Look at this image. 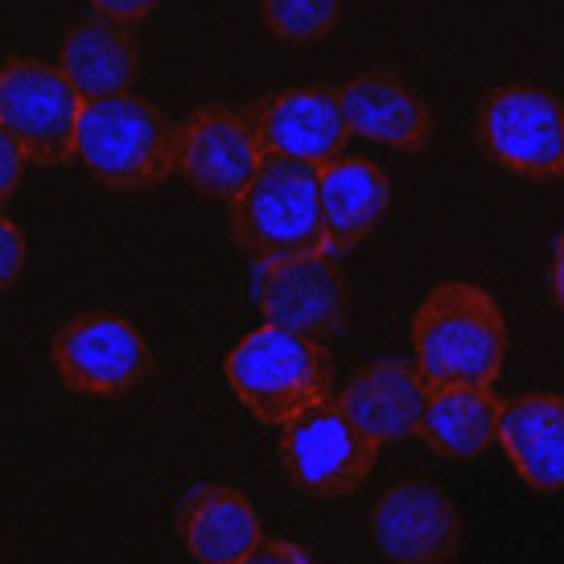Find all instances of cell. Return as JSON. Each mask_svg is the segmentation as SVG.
<instances>
[{
    "instance_id": "cell-2",
    "label": "cell",
    "mask_w": 564,
    "mask_h": 564,
    "mask_svg": "<svg viewBox=\"0 0 564 564\" xmlns=\"http://www.w3.org/2000/svg\"><path fill=\"white\" fill-rule=\"evenodd\" d=\"M75 158L111 189H144L177 170V124L137 95L83 99Z\"/></svg>"
},
{
    "instance_id": "cell-23",
    "label": "cell",
    "mask_w": 564,
    "mask_h": 564,
    "mask_svg": "<svg viewBox=\"0 0 564 564\" xmlns=\"http://www.w3.org/2000/svg\"><path fill=\"white\" fill-rule=\"evenodd\" d=\"M239 564H314V556L289 540H260Z\"/></svg>"
},
{
    "instance_id": "cell-19",
    "label": "cell",
    "mask_w": 564,
    "mask_h": 564,
    "mask_svg": "<svg viewBox=\"0 0 564 564\" xmlns=\"http://www.w3.org/2000/svg\"><path fill=\"white\" fill-rule=\"evenodd\" d=\"M502 404L490 388H433L416 437L441 457H478L499 441Z\"/></svg>"
},
{
    "instance_id": "cell-16",
    "label": "cell",
    "mask_w": 564,
    "mask_h": 564,
    "mask_svg": "<svg viewBox=\"0 0 564 564\" xmlns=\"http://www.w3.org/2000/svg\"><path fill=\"white\" fill-rule=\"evenodd\" d=\"M317 194H322L329 251H346L376 231V223L392 203V182L376 161L334 158L317 165Z\"/></svg>"
},
{
    "instance_id": "cell-15",
    "label": "cell",
    "mask_w": 564,
    "mask_h": 564,
    "mask_svg": "<svg viewBox=\"0 0 564 564\" xmlns=\"http://www.w3.org/2000/svg\"><path fill=\"white\" fill-rule=\"evenodd\" d=\"M58 66L83 99H104V95H124L137 83L141 50H137V37L128 33L124 21L87 13L66 33L63 50H58Z\"/></svg>"
},
{
    "instance_id": "cell-22",
    "label": "cell",
    "mask_w": 564,
    "mask_h": 564,
    "mask_svg": "<svg viewBox=\"0 0 564 564\" xmlns=\"http://www.w3.org/2000/svg\"><path fill=\"white\" fill-rule=\"evenodd\" d=\"M21 170H25V153H21V144L4 132L0 124V206L13 198V189L21 186Z\"/></svg>"
},
{
    "instance_id": "cell-9",
    "label": "cell",
    "mask_w": 564,
    "mask_h": 564,
    "mask_svg": "<svg viewBox=\"0 0 564 564\" xmlns=\"http://www.w3.org/2000/svg\"><path fill=\"white\" fill-rule=\"evenodd\" d=\"M264 161V141L251 116L203 108L177 124V173L206 198L236 203Z\"/></svg>"
},
{
    "instance_id": "cell-8",
    "label": "cell",
    "mask_w": 564,
    "mask_h": 564,
    "mask_svg": "<svg viewBox=\"0 0 564 564\" xmlns=\"http://www.w3.org/2000/svg\"><path fill=\"white\" fill-rule=\"evenodd\" d=\"M54 367L70 392L124 395L141 388L153 350L144 334L120 314H83L54 334Z\"/></svg>"
},
{
    "instance_id": "cell-10",
    "label": "cell",
    "mask_w": 564,
    "mask_h": 564,
    "mask_svg": "<svg viewBox=\"0 0 564 564\" xmlns=\"http://www.w3.org/2000/svg\"><path fill=\"white\" fill-rule=\"evenodd\" d=\"M371 540L392 564H454L462 516L441 486L400 482L371 507Z\"/></svg>"
},
{
    "instance_id": "cell-18",
    "label": "cell",
    "mask_w": 564,
    "mask_h": 564,
    "mask_svg": "<svg viewBox=\"0 0 564 564\" xmlns=\"http://www.w3.org/2000/svg\"><path fill=\"white\" fill-rule=\"evenodd\" d=\"M182 540L198 564H239L260 540V516L236 486H203L182 507Z\"/></svg>"
},
{
    "instance_id": "cell-14",
    "label": "cell",
    "mask_w": 564,
    "mask_h": 564,
    "mask_svg": "<svg viewBox=\"0 0 564 564\" xmlns=\"http://www.w3.org/2000/svg\"><path fill=\"white\" fill-rule=\"evenodd\" d=\"M343 116L350 137L371 144H388L400 153H421L433 141V111L421 104V95L392 75H362L338 87Z\"/></svg>"
},
{
    "instance_id": "cell-20",
    "label": "cell",
    "mask_w": 564,
    "mask_h": 564,
    "mask_svg": "<svg viewBox=\"0 0 564 564\" xmlns=\"http://www.w3.org/2000/svg\"><path fill=\"white\" fill-rule=\"evenodd\" d=\"M343 17V0H264V21L289 46L322 42Z\"/></svg>"
},
{
    "instance_id": "cell-24",
    "label": "cell",
    "mask_w": 564,
    "mask_h": 564,
    "mask_svg": "<svg viewBox=\"0 0 564 564\" xmlns=\"http://www.w3.org/2000/svg\"><path fill=\"white\" fill-rule=\"evenodd\" d=\"M158 4H161V0H91L95 13L116 17V21H124V25L141 21V17H149L153 9H158Z\"/></svg>"
},
{
    "instance_id": "cell-5",
    "label": "cell",
    "mask_w": 564,
    "mask_h": 564,
    "mask_svg": "<svg viewBox=\"0 0 564 564\" xmlns=\"http://www.w3.org/2000/svg\"><path fill=\"white\" fill-rule=\"evenodd\" d=\"M83 95L63 66L37 58H9L0 66V124L21 144L25 161L63 165L75 158Z\"/></svg>"
},
{
    "instance_id": "cell-17",
    "label": "cell",
    "mask_w": 564,
    "mask_h": 564,
    "mask_svg": "<svg viewBox=\"0 0 564 564\" xmlns=\"http://www.w3.org/2000/svg\"><path fill=\"white\" fill-rule=\"evenodd\" d=\"M499 445L535 490H564V395H519L499 416Z\"/></svg>"
},
{
    "instance_id": "cell-1",
    "label": "cell",
    "mask_w": 564,
    "mask_h": 564,
    "mask_svg": "<svg viewBox=\"0 0 564 564\" xmlns=\"http://www.w3.org/2000/svg\"><path fill=\"white\" fill-rule=\"evenodd\" d=\"M416 367L433 388H495L507 359L499 301L466 281L437 284L412 322Z\"/></svg>"
},
{
    "instance_id": "cell-4",
    "label": "cell",
    "mask_w": 564,
    "mask_h": 564,
    "mask_svg": "<svg viewBox=\"0 0 564 564\" xmlns=\"http://www.w3.org/2000/svg\"><path fill=\"white\" fill-rule=\"evenodd\" d=\"M227 383L256 421L289 424L326 400V355L314 338L264 322L227 355Z\"/></svg>"
},
{
    "instance_id": "cell-6",
    "label": "cell",
    "mask_w": 564,
    "mask_h": 564,
    "mask_svg": "<svg viewBox=\"0 0 564 564\" xmlns=\"http://www.w3.org/2000/svg\"><path fill=\"white\" fill-rule=\"evenodd\" d=\"M376 441L346 416L334 400L281 424V462L289 478L322 499H343L367 482L376 466Z\"/></svg>"
},
{
    "instance_id": "cell-11",
    "label": "cell",
    "mask_w": 564,
    "mask_h": 564,
    "mask_svg": "<svg viewBox=\"0 0 564 564\" xmlns=\"http://www.w3.org/2000/svg\"><path fill=\"white\" fill-rule=\"evenodd\" d=\"M260 314L268 326L293 329L314 343L329 338L346 314L343 272L334 268L329 251L260 264Z\"/></svg>"
},
{
    "instance_id": "cell-3",
    "label": "cell",
    "mask_w": 564,
    "mask_h": 564,
    "mask_svg": "<svg viewBox=\"0 0 564 564\" xmlns=\"http://www.w3.org/2000/svg\"><path fill=\"white\" fill-rule=\"evenodd\" d=\"M231 227L251 260H293L329 251L317 170L301 161L268 158L251 186L231 203Z\"/></svg>"
},
{
    "instance_id": "cell-12",
    "label": "cell",
    "mask_w": 564,
    "mask_h": 564,
    "mask_svg": "<svg viewBox=\"0 0 564 564\" xmlns=\"http://www.w3.org/2000/svg\"><path fill=\"white\" fill-rule=\"evenodd\" d=\"M264 141L268 158L301 161V165H326L343 158L350 128L343 116V99L334 87H289L251 116Z\"/></svg>"
},
{
    "instance_id": "cell-25",
    "label": "cell",
    "mask_w": 564,
    "mask_h": 564,
    "mask_svg": "<svg viewBox=\"0 0 564 564\" xmlns=\"http://www.w3.org/2000/svg\"><path fill=\"white\" fill-rule=\"evenodd\" d=\"M552 297H556V305L564 310V236H561V243H556V256H552Z\"/></svg>"
},
{
    "instance_id": "cell-13",
    "label": "cell",
    "mask_w": 564,
    "mask_h": 564,
    "mask_svg": "<svg viewBox=\"0 0 564 564\" xmlns=\"http://www.w3.org/2000/svg\"><path fill=\"white\" fill-rule=\"evenodd\" d=\"M429 400H433V383L421 376L416 362H376L346 383L338 408L376 445H392L421 429Z\"/></svg>"
},
{
    "instance_id": "cell-21",
    "label": "cell",
    "mask_w": 564,
    "mask_h": 564,
    "mask_svg": "<svg viewBox=\"0 0 564 564\" xmlns=\"http://www.w3.org/2000/svg\"><path fill=\"white\" fill-rule=\"evenodd\" d=\"M25 272V236L17 231V223L0 210V293L13 289Z\"/></svg>"
},
{
    "instance_id": "cell-7",
    "label": "cell",
    "mask_w": 564,
    "mask_h": 564,
    "mask_svg": "<svg viewBox=\"0 0 564 564\" xmlns=\"http://www.w3.org/2000/svg\"><path fill=\"white\" fill-rule=\"evenodd\" d=\"M478 141L502 170L519 177L564 173V104L544 87H499L478 111Z\"/></svg>"
}]
</instances>
